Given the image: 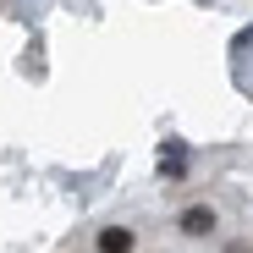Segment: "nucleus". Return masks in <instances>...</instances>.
I'll return each instance as SVG.
<instances>
[{"mask_svg": "<svg viewBox=\"0 0 253 253\" xmlns=\"http://www.w3.org/2000/svg\"><path fill=\"white\" fill-rule=\"evenodd\" d=\"M61 253H253V204L226 187L176 204H132L83 226Z\"/></svg>", "mask_w": 253, "mask_h": 253, "instance_id": "1", "label": "nucleus"}]
</instances>
